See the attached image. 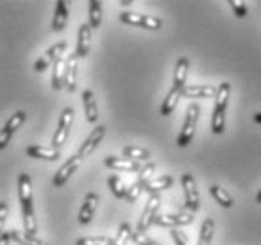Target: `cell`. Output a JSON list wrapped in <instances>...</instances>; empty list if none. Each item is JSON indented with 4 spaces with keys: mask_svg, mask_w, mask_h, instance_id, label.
Here are the masks:
<instances>
[{
    "mask_svg": "<svg viewBox=\"0 0 261 245\" xmlns=\"http://www.w3.org/2000/svg\"><path fill=\"white\" fill-rule=\"evenodd\" d=\"M17 189H19V200L21 209H23V225H25L27 236H36L38 225L34 219V209H33V179L29 174H19L17 181Z\"/></svg>",
    "mask_w": 261,
    "mask_h": 245,
    "instance_id": "obj_1",
    "label": "cell"
},
{
    "mask_svg": "<svg viewBox=\"0 0 261 245\" xmlns=\"http://www.w3.org/2000/svg\"><path fill=\"white\" fill-rule=\"evenodd\" d=\"M229 97H231V83L223 81V83H220V87H218L214 110H212L210 129H212L214 134H222L223 130H225V110H227Z\"/></svg>",
    "mask_w": 261,
    "mask_h": 245,
    "instance_id": "obj_2",
    "label": "cell"
},
{
    "mask_svg": "<svg viewBox=\"0 0 261 245\" xmlns=\"http://www.w3.org/2000/svg\"><path fill=\"white\" fill-rule=\"evenodd\" d=\"M199 115H201V108L199 104H190L188 110H186V119H184V127L180 130V136H178V147H188L195 136L197 129V121H199Z\"/></svg>",
    "mask_w": 261,
    "mask_h": 245,
    "instance_id": "obj_3",
    "label": "cell"
},
{
    "mask_svg": "<svg viewBox=\"0 0 261 245\" xmlns=\"http://www.w3.org/2000/svg\"><path fill=\"white\" fill-rule=\"evenodd\" d=\"M119 21L123 25L140 26V28H148V30H159L163 26V21L159 19V17H151V15H144V13H137V12L119 13Z\"/></svg>",
    "mask_w": 261,
    "mask_h": 245,
    "instance_id": "obj_4",
    "label": "cell"
},
{
    "mask_svg": "<svg viewBox=\"0 0 261 245\" xmlns=\"http://www.w3.org/2000/svg\"><path fill=\"white\" fill-rule=\"evenodd\" d=\"M159 207H161V196H159V194H150V198H148V204H146L142 215H140V219H138L137 232L146 234V230H148V228L153 225L155 217L159 215Z\"/></svg>",
    "mask_w": 261,
    "mask_h": 245,
    "instance_id": "obj_5",
    "label": "cell"
},
{
    "mask_svg": "<svg viewBox=\"0 0 261 245\" xmlns=\"http://www.w3.org/2000/svg\"><path fill=\"white\" fill-rule=\"evenodd\" d=\"M182 187H184V196H186V209L190 213L197 211L201 207V196H199V189H197L195 177L186 172L182 174Z\"/></svg>",
    "mask_w": 261,
    "mask_h": 245,
    "instance_id": "obj_6",
    "label": "cell"
},
{
    "mask_svg": "<svg viewBox=\"0 0 261 245\" xmlns=\"http://www.w3.org/2000/svg\"><path fill=\"white\" fill-rule=\"evenodd\" d=\"M72 122H74V110H72V108H65L63 113H61V117H59L57 130H55V134H53L51 147L61 149V145L66 142V138H68V134H70Z\"/></svg>",
    "mask_w": 261,
    "mask_h": 245,
    "instance_id": "obj_7",
    "label": "cell"
},
{
    "mask_svg": "<svg viewBox=\"0 0 261 245\" xmlns=\"http://www.w3.org/2000/svg\"><path fill=\"white\" fill-rule=\"evenodd\" d=\"M27 119V113L25 111H15L10 119H8V122L4 125V129L0 130V149H6L8 143H10V140H12L13 132L19 129L21 125L25 122Z\"/></svg>",
    "mask_w": 261,
    "mask_h": 245,
    "instance_id": "obj_8",
    "label": "cell"
},
{
    "mask_svg": "<svg viewBox=\"0 0 261 245\" xmlns=\"http://www.w3.org/2000/svg\"><path fill=\"white\" fill-rule=\"evenodd\" d=\"M106 134V127L105 125H98V127H95V129L91 130V134L85 138V142L80 145L78 149V157L80 159H85V157H89L97 149V145L100 142H102V138H105Z\"/></svg>",
    "mask_w": 261,
    "mask_h": 245,
    "instance_id": "obj_9",
    "label": "cell"
},
{
    "mask_svg": "<svg viewBox=\"0 0 261 245\" xmlns=\"http://www.w3.org/2000/svg\"><path fill=\"white\" fill-rule=\"evenodd\" d=\"M80 162H82V159L78 157V153H76V155H72L70 159H66L65 164H63V166L55 172V175H53V185H55V187H63L66 181L72 177V174L78 170Z\"/></svg>",
    "mask_w": 261,
    "mask_h": 245,
    "instance_id": "obj_10",
    "label": "cell"
},
{
    "mask_svg": "<svg viewBox=\"0 0 261 245\" xmlns=\"http://www.w3.org/2000/svg\"><path fill=\"white\" fill-rule=\"evenodd\" d=\"M193 223V213H167V215H157L153 225L157 226H170V228H176V226H186Z\"/></svg>",
    "mask_w": 261,
    "mask_h": 245,
    "instance_id": "obj_11",
    "label": "cell"
},
{
    "mask_svg": "<svg viewBox=\"0 0 261 245\" xmlns=\"http://www.w3.org/2000/svg\"><path fill=\"white\" fill-rule=\"evenodd\" d=\"M98 204V194L97 193H87L84 204H82V209H80L78 221L80 225H89L95 217V209H97Z\"/></svg>",
    "mask_w": 261,
    "mask_h": 245,
    "instance_id": "obj_12",
    "label": "cell"
},
{
    "mask_svg": "<svg viewBox=\"0 0 261 245\" xmlns=\"http://www.w3.org/2000/svg\"><path fill=\"white\" fill-rule=\"evenodd\" d=\"M218 87L214 85H186L182 89V97L186 98H216Z\"/></svg>",
    "mask_w": 261,
    "mask_h": 245,
    "instance_id": "obj_13",
    "label": "cell"
},
{
    "mask_svg": "<svg viewBox=\"0 0 261 245\" xmlns=\"http://www.w3.org/2000/svg\"><path fill=\"white\" fill-rule=\"evenodd\" d=\"M105 166H108L110 170H119V172H140V162H135L125 157H106Z\"/></svg>",
    "mask_w": 261,
    "mask_h": 245,
    "instance_id": "obj_14",
    "label": "cell"
},
{
    "mask_svg": "<svg viewBox=\"0 0 261 245\" xmlns=\"http://www.w3.org/2000/svg\"><path fill=\"white\" fill-rule=\"evenodd\" d=\"M91 49V26L89 23L80 26L78 30V44H76V57L84 58L87 57V53Z\"/></svg>",
    "mask_w": 261,
    "mask_h": 245,
    "instance_id": "obj_15",
    "label": "cell"
},
{
    "mask_svg": "<svg viewBox=\"0 0 261 245\" xmlns=\"http://www.w3.org/2000/svg\"><path fill=\"white\" fill-rule=\"evenodd\" d=\"M25 153L33 159H40V161H57V159H61V149L44 147V145H31V147H27Z\"/></svg>",
    "mask_w": 261,
    "mask_h": 245,
    "instance_id": "obj_16",
    "label": "cell"
},
{
    "mask_svg": "<svg viewBox=\"0 0 261 245\" xmlns=\"http://www.w3.org/2000/svg\"><path fill=\"white\" fill-rule=\"evenodd\" d=\"M82 100H84V110H85V119L87 122H95L98 121V108H97V100H95V95H93V90L85 89L82 93Z\"/></svg>",
    "mask_w": 261,
    "mask_h": 245,
    "instance_id": "obj_17",
    "label": "cell"
},
{
    "mask_svg": "<svg viewBox=\"0 0 261 245\" xmlns=\"http://www.w3.org/2000/svg\"><path fill=\"white\" fill-rule=\"evenodd\" d=\"M66 23H68V4L65 0H57L55 2V15H53L51 28L55 33H61V30H65Z\"/></svg>",
    "mask_w": 261,
    "mask_h": 245,
    "instance_id": "obj_18",
    "label": "cell"
},
{
    "mask_svg": "<svg viewBox=\"0 0 261 245\" xmlns=\"http://www.w3.org/2000/svg\"><path fill=\"white\" fill-rule=\"evenodd\" d=\"M76 76H78V57L76 53L66 58V68H65V87L66 90L74 93L76 90Z\"/></svg>",
    "mask_w": 261,
    "mask_h": 245,
    "instance_id": "obj_19",
    "label": "cell"
},
{
    "mask_svg": "<svg viewBox=\"0 0 261 245\" xmlns=\"http://www.w3.org/2000/svg\"><path fill=\"white\" fill-rule=\"evenodd\" d=\"M188 70H190V58L180 57L176 60V68H174V79H172V87L182 90L188 81Z\"/></svg>",
    "mask_w": 261,
    "mask_h": 245,
    "instance_id": "obj_20",
    "label": "cell"
},
{
    "mask_svg": "<svg viewBox=\"0 0 261 245\" xmlns=\"http://www.w3.org/2000/svg\"><path fill=\"white\" fill-rule=\"evenodd\" d=\"M172 183H174L172 175H159V177H153V179L148 181V183L144 185V191L148 194H159L161 191H165V189L172 187Z\"/></svg>",
    "mask_w": 261,
    "mask_h": 245,
    "instance_id": "obj_21",
    "label": "cell"
},
{
    "mask_svg": "<svg viewBox=\"0 0 261 245\" xmlns=\"http://www.w3.org/2000/svg\"><path fill=\"white\" fill-rule=\"evenodd\" d=\"M180 97H182V90L176 89V87H170V90L167 93V97H165L163 104H161V115L167 117L170 115L172 111H174V108H176L178 100H180Z\"/></svg>",
    "mask_w": 261,
    "mask_h": 245,
    "instance_id": "obj_22",
    "label": "cell"
},
{
    "mask_svg": "<svg viewBox=\"0 0 261 245\" xmlns=\"http://www.w3.org/2000/svg\"><path fill=\"white\" fill-rule=\"evenodd\" d=\"M65 68H66V60H63V58H57L53 63V76H51L53 90H61L65 87Z\"/></svg>",
    "mask_w": 261,
    "mask_h": 245,
    "instance_id": "obj_23",
    "label": "cell"
},
{
    "mask_svg": "<svg viewBox=\"0 0 261 245\" xmlns=\"http://www.w3.org/2000/svg\"><path fill=\"white\" fill-rule=\"evenodd\" d=\"M123 157L125 159H130V161H135V162H150L151 153L144 147L127 145V147H123Z\"/></svg>",
    "mask_w": 261,
    "mask_h": 245,
    "instance_id": "obj_24",
    "label": "cell"
},
{
    "mask_svg": "<svg viewBox=\"0 0 261 245\" xmlns=\"http://www.w3.org/2000/svg\"><path fill=\"white\" fill-rule=\"evenodd\" d=\"M216 232V225L214 219H204L201 225V232H199V239H197V245H210L212 243V238H214Z\"/></svg>",
    "mask_w": 261,
    "mask_h": 245,
    "instance_id": "obj_25",
    "label": "cell"
},
{
    "mask_svg": "<svg viewBox=\"0 0 261 245\" xmlns=\"http://www.w3.org/2000/svg\"><path fill=\"white\" fill-rule=\"evenodd\" d=\"M210 194H212V198L216 200V204H220L222 207H225V209H229V207H233V198H231V194L225 191V189H222L220 185H212L210 187Z\"/></svg>",
    "mask_w": 261,
    "mask_h": 245,
    "instance_id": "obj_26",
    "label": "cell"
},
{
    "mask_svg": "<svg viewBox=\"0 0 261 245\" xmlns=\"http://www.w3.org/2000/svg\"><path fill=\"white\" fill-rule=\"evenodd\" d=\"M100 23H102V4L98 0H91L89 2V26L98 28Z\"/></svg>",
    "mask_w": 261,
    "mask_h": 245,
    "instance_id": "obj_27",
    "label": "cell"
},
{
    "mask_svg": "<svg viewBox=\"0 0 261 245\" xmlns=\"http://www.w3.org/2000/svg\"><path fill=\"white\" fill-rule=\"evenodd\" d=\"M130 236H133V228H130L129 223H121L118 228V234L112 238L110 245H127L130 241Z\"/></svg>",
    "mask_w": 261,
    "mask_h": 245,
    "instance_id": "obj_28",
    "label": "cell"
},
{
    "mask_svg": "<svg viewBox=\"0 0 261 245\" xmlns=\"http://www.w3.org/2000/svg\"><path fill=\"white\" fill-rule=\"evenodd\" d=\"M10 236H12V241H15V243L19 245H46L42 239L36 238V236H27L25 232H17V230H12Z\"/></svg>",
    "mask_w": 261,
    "mask_h": 245,
    "instance_id": "obj_29",
    "label": "cell"
},
{
    "mask_svg": "<svg viewBox=\"0 0 261 245\" xmlns=\"http://www.w3.org/2000/svg\"><path fill=\"white\" fill-rule=\"evenodd\" d=\"M108 187H110V191L114 193L116 198H125L127 189H125L123 181L119 179V175H110V177H108Z\"/></svg>",
    "mask_w": 261,
    "mask_h": 245,
    "instance_id": "obj_30",
    "label": "cell"
},
{
    "mask_svg": "<svg viewBox=\"0 0 261 245\" xmlns=\"http://www.w3.org/2000/svg\"><path fill=\"white\" fill-rule=\"evenodd\" d=\"M66 51V42H59V44L51 45L46 53H44V57L49 60V65H53L57 58H63V53Z\"/></svg>",
    "mask_w": 261,
    "mask_h": 245,
    "instance_id": "obj_31",
    "label": "cell"
},
{
    "mask_svg": "<svg viewBox=\"0 0 261 245\" xmlns=\"http://www.w3.org/2000/svg\"><path fill=\"white\" fill-rule=\"evenodd\" d=\"M153 172H155V164L153 162H146L142 168H140V172H138V177H137V183L138 185H146L150 179H153Z\"/></svg>",
    "mask_w": 261,
    "mask_h": 245,
    "instance_id": "obj_32",
    "label": "cell"
},
{
    "mask_svg": "<svg viewBox=\"0 0 261 245\" xmlns=\"http://www.w3.org/2000/svg\"><path fill=\"white\" fill-rule=\"evenodd\" d=\"M112 238L108 236H85L76 241V245H110Z\"/></svg>",
    "mask_w": 261,
    "mask_h": 245,
    "instance_id": "obj_33",
    "label": "cell"
},
{
    "mask_svg": "<svg viewBox=\"0 0 261 245\" xmlns=\"http://www.w3.org/2000/svg\"><path fill=\"white\" fill-rule=\"evenodd\" d=\"M227 4L231 6V10L235 12L237 17H246V15H248V6H246L244 2H241V0H229Z\"/></svg>",
    "mask_w": 261,
    "mask_h": 245,
    "instance_id": "obj_34",
    "label": "cell"
},
{
    "mask_svg": "<svg viewBox=\"0 0 261 245\" xmlns=\"http://www.w3.org/2000/svg\"><path fill=\"white\" fill-rule=\"evenodd\" d=\"M142 191H144L142 185H138L137 181H135V183H133V185H130L129 189H127V194H125V200L130 202V204H133V202H137V200H138V196H140V193H142Z\"/></svg>",
    "mask_w": 261,
    "mask_h": 245,
    "instance_id": "obj_35",
    "label": "cell"
},
{
    "mask_svg": "<svg viewBox=\"0 0 261 245\" xmlns=\"http://www.w3.org/2000/svg\"><path fill=\"white\" fill-rule=\"evenodd\" d=\"M130 239L135 241L137 245H161V243H157L155 239H151L148 234H140V232H133V236H130Z\"/></svg>",
    "mask_w": 261,
    "mask_h": 245,
    "instance_id": "obj_36",
    "label": "cell"
},
{
    "mask_svg": "<svg viewBox=\"0 0 261 245\" xmlns=\"http://www.w3.org/2000/svg\"><path fill=\"white\" fill-rule=\"evenodd\" d=\"M8 213H10V206H8V202H0V236L4 234V225H6Z\"/></svg>",
    "mask_w": 261,
    "mask_h": 245,
    "instance_id": "obj_37",
    "label": "cell"
},
{
    "mask_svg": "<svg viewBox=\"0 0 261 245\" xmlns=\"http://www.w3.org/2000/svg\"><path fill=\"white\" fill-rule=\"evenodd\" d=\"M170 236H172V239H174V243H176V245H190V241H188V236H186L184 232H180V230H176V228L170 232Z\"/></svg>",
    "mask_w": 261,
    "mask_h": 245,
    "instance_id": "obj_38",
    "label": "cell"
},
{
    "mask_svg": "<svg viewBox=\"0 0 261 245\" xmlns=\"http://www.w3.org/2000/svg\"><path fill=\"white\" fill-rule=\"evenodd\" d=\"M49 66H51V65H49V60H47L46 57H40L38 60H36V65H34V70L42 74V72H46Z\"/></svg>",
    "mask_w": 261,
    "mask_h": 245,
    "instance_id": "obj_39",
    "label": "cell"
},
{
    "mask_svg": "<svg viewBox=\"0 0 261 245\" xmlns=\"http://www.w3.org/2000/svg\"><path fill=\"white\" fill-rule=\"evenodd\" d=\"M10 241H12L10 232H4L2 236H0V245H10Z\"/></svg>",
    "mask_w": 261,
    "mask_h": 245,
    "instance_id": "obj_40",
    "label": "cell"
},
{
    "mask_svg": "<svg viewBox=\"0 0 261 245\" xmlns=\"http://www.w3.org/2000/svg\"><path fill=\"white\" fill-rule=\"evenodd\" d=\"M119 4H121V6H130V4H133V2H130V0H121V2H119Z\"/></svg>",
    "mask_w": 261,
    "mask_h": 245,
    "instance_id": "obj_41",
    "label": "cell"
},
{
    "mask_svg": "<svg viewBox=\"0 0 261 245\" xmlns=\"http://www.w3.org/2000/svg\"><path fill=\"white\" fill-rule=\"evenodd\" d=\"M254 121L259 122V125H261V113H255V115H254Z\"/></svg>",
    "mask_w": 261,
    "mask_h": 245,
    "instance_id": "obj_42",
    "label": "cell"
},
{
    "mask_svg": "<svg viewBox=\"0 0 261 245\" xmlns=\"http://www.w3.org/2000/svg\"><path fill=\"white\" fill-rule=\"evenodd\" d=\"M255 200H257V204H261V191L257 193V196H255Z\"/></svg>",
    "mask_w": 261,
    "mask_h": 245,
    "instance_id": "obj_43",
    "label": "cell"
}]
</instances>
